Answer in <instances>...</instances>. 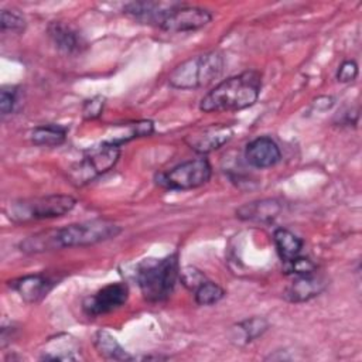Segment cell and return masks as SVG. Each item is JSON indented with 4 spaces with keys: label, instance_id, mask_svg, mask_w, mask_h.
Listing matches in <instances>:
<instances>
[{
    "label": "cell",
    "instance_id": "1",
    "mask_svg": "<svg viewBox=\"0 0 362 362\" xmlns=\"http://www.w3.org/2000/svg\"><path fill=\"white\" fill-rule=\"evenodd\" d=\"M122 228L107 219H92L72 223L58 229L37 232L20 242L18 247L24 253H42L74 246L96 245L116 238Z\"/></svg>",
    "mask_w": 362,
    "mask_h": 362
},
{
    "label": "cell",
    "instance_id": "2",
    "mask_svg": "<svg viewBox=\"0 0 362 362\" xmlns=\"http://www.w3.org/2000/svg\"><path fill=\"white\" fill-rule=\"evenodd\" d=\"M260 89V72L249 69L219 82L201 99L199 109L205 113L242 110L257 102Z\"/></svg>",
    "mask_w": 362,
    "mask_h": 362
},
{
    "label": "cell",
    "instance_id": "3",
    "mask_svg": "<svg viewBox=\"0 0 362 362\" xmlns=\"http://www.w3.org/2000/svg\"><path fill=\"white\" fill-rule=\"evenodd\" d=\"M136 279L143 297L148 303L165 301L180 279L178 255L173 253L160 259H144L137 266Z\"/></svg>",
    "mask_w": 362,
    "mask_h": 362
},
{
    "label": "cell",
    "instance_id": "4",
    "mask_svg": "<svg viewBox=\"0 0 362 362\" xmlns=\"http://www.w3.org/2000/svg\"><path fill=\"white\" fill-rule=\"evenodd\" d=\"M225 66L219 51L194 55L177 65L168 75V83L175 89H199L218 79Z\"/></svg>",
    "mask_w": 362,
    "mask_h": 362
},
{
    "label": "cell",
    "instance_id": "5",
    "mask_svg": "<svg viewBox=\"0 0 362 362\" xmlns=\"http://www.w3.org/2000/svg\"><path fill=\"white\" fill-rule=\"evenodd\" d=\"M76 199L65 194H51L45 197L31 198L16 201L8 206V216L14 222H27V221H41L58 218L75 206Z\"/></svg>",
    "mask_w": 362,
    "mask_h": 362
},
{
    "label": "cell",
    "instance_id": "6",
    "mask_svg": "<svg viewBox=\"0 0 362 362\" xmlns=\"http://www.w3.org/2000/svg\"><path fill=\"white\" fill-rule=\"evenodd\" d=\"M120 157V146L103 141L100 146L90 147L85 151L83 157L71 165L68 170V177L72 184L81 187L95 178L110 171Z\"/></svg>",
    "mask_w": 362,
    "mask_h": 362
},
{
    "label": "cell",
    "instance_id": "7",
    "mask_svg": "<svg viewBox=\"0 0 362 362\" xmlns=\"http://www.w3.org/2000/svg\"><path fill=\"white\" fill-rule=\"evenodd\" d=\"M211 174L212 167L206 158H194L157 174L156 184L165 189H192L206 184Z\"/></svg>",
    "mask_w": 362,
    "mask_h": 362
},
{
    "label": "cell",
    "instance_id": "8",
    "mask_svg": "<svg viewBox=\"0 0 362 362\" xmlns=\"http://www.w3.org/2000/svg\"><path fill=\"white\" fill-rule=\"evenodd\" d=\"M212 14L201 7L178 3L164 18L160 28L168 33H188L205 27Z\"/></svg>",
    "mask_w": 362,
    "mask_h": 362
},
{
    "label": "cell",
    "instance_id": "9",
    "mask_svg": "<svg viewBox=\"0 0 362 362\" xmlns=\"http://www.w3.org/2000/svg\"><path fill=\"white\" fill-rule=\"evenodd\" d=\"M129 288L124 283H110L85 298L82 308L88 317H99L112 313L126 304Z\"/></svg>",
    "mask_w": 362,
    "mask_h": 362
},
{
    "label": "cell",
    "instance_id": "10",
    "mask_svg": "<svg viewBox=\"0 0 362 362\" xmlns=\"http://www.w3.org/2000/svg\"><path fill=\"white\" fill-rule=\"evenodd\" d=\"M47 31L55 48L65 55L81 54L88 45L83 35L65 21H51Z\"/></svg>",
    "mask_w": 362,
    "mask_h": 362
},
{
    "label": "cell",
    "instance_id": "11",
    "mask_svg": "<svg viewBox=\"0 0 362 362\" xmlns=\"http://www.w3.org/2000/svg\"><path fill=\"white\" fill-rule=\"evenodd\" d=\"M232 136H233V130L229 126L212 124L189 134L185 139V141L194 151L206 154L226 144L232 139Z\"/></svg>",
    "mask_w": 362,
    "mask_h": 362
},
{
    "label": "cell",
    "instance_id": "12",
    "mask_svg": "<svg viewBox=\"0 0 362 362\" xmlns=\"http://www.w3.org/2000/svg\"><path fill=\"white\" fill-rule=\"evenodd\" d=\"M245 158L255 168H269L280 161L281 151L272 137L260 136L247 143Z\"/></svg>",
    "mask_w": 362,
    "mask_h": 362
},
{
    "label": "cell",
    "instance_id": "13",
    "mask_svg": "<svg viewBox=\"0 0 362 362\" xmlns=\"http://www.w3.org/2000/svg\"><path fill=\"white\" fill-rule=\"evenodd\" d=\"M327 287V280L317 274L315 272L294 276V280L286 287L284 298L290 303H304L318 294H321Z\"/></svg>",
    "mask_w": 362,
    "mask_h": 362
},
{
    "label": "cell",
    "instance_id": "14",
    "mask_svg": "<svg viewBox=\"0 0 362 362\" xmlns=\"http://www.w3.org/2000/svg\"><path fill=\"white\" fill-rule=\"evenodd\" d=\"M57 284L54 279L45 274H27L10 281V287L16 290L20 297L28 303L35 304L40 303Z\"/></svg>",
    "mask_w": 362,
    "mask_h": 362
},
{
    "label": "cell",
    "instance_id": "15",
    "mask_svg": "<svg viewBox=\"0 0 362 362\" xmlns=\"http://www.w3.org/2000/svg\"><path fill=\"white\" fill-rule=\"evenodd\" d=\"M178 3H164V1H133L123 7V13L129 17L140 21L143 24L156 25L160 28L161 23L167 17V14L177 6Z\"/></svg>",
    "mask_w": 362,
    "mask_h": 362
},
{
    "label": "cell",
    "instance_id": "16",
    "mask_svg": "<svg viewBox=\"0 0 362 362\" xmlns=\"http://www.w3.org/2000/svg\"><path fill=\"white\" fill-rule=\"evenodd\" d=\"M281 212V204L277 199L267 198L243 204L236 209V216L242 221L272 222Z\"/></svg>",
    "mask_w": 362,
    "mask_h": 362
},
{
    "label": "cell",
    "instance_id": "17",
    "mask_svg": "<svg viewBox=\"0 0 362 362\" xmlns=\"http://www.w3.org/2000/svg\"><path fill=\"white\" fill-rule=\"evenodd\" d=\"M79 346L76 341L69 335H57L55 338H49L42 351L40 359L42 361H75L79 358L78 355Z\"/></svg>",
    "mask_w": 362,
    "mask_h": 362
},
{
    "label": "cell",
    "instance_id": "18",
    "mask_svg": "<svg viewBox=\"0 0 362 362\" xmlns=\"http://www.w3.org/2000/svg\"><path fill=\"white\" fill-rule=\"evenodd\" d=\"M68 129L59 124H42L37 126L30 133V140L35 146L55 147L65 141Z\"/></svg>",
    "mask_w": 362,
    "mask_h": 362
},
{
    "label": "cell",
    "instance_id": "19",
    "mask_svg": "<svg viewBox=\"0 0 362 362\" xmlns=\"http://www.w3.org/2000/svg\"><path fill=\"white\" fill-rule=\"evenodd\" d=\"M273 240L283 262L298 256L303 247V240L286 228H277L273 233Z\"/></svg>",
    "mask_w": 362,
    "mask_h": 362
},
{
    "label": "cell",
    "instance_id": "20",
    "mask_svg": "<svg viewBox=\"0 0 362 362\" xmlns=\"http://www.w3.org/2000/svg\"><path fill=\"white\" fill-rule=\"evenodd\" d=\"M93 344L98 352L106 359H115V361L132 359V356L124 351V348L117 342V339L105 329H100L95 334Z\"/></svg>",
    "mask_w": 362,
    "mask_h": 362
},
{
    "label": "cell",
    "instance_id": "21",
    "mask_svg": "<svg viewBox=\"0 0 362 362\" xmlns=\"http://www.w3.org/2000/svg\"><path fill=\"white\" fill-rule=\"evenodd\" d=\"M225 296V290L209 280H205L201 286L194 290V298L198 305H212L222 300Z\"/></svg>",
    "mask_w": 362,
    "mask_h": 362
},
{
    "label": "cell",
    "instance_id": "22",
    "mask_svg": "<svg viewBox=\"0 0 362 362\" xmlns=\"http://www.w3.org/2000/svg\"><path fill=\"white\" fill-rule=\"evenodd\" d=\"M238 328L240 329L245 342H252L256 338L262 337L267 331L269 322L262 317H252V318L240 321L238 324Z\"/></svg>",
    "mask_w": 362,
    "mask_h": 362
},
{
    "label": "cell",
    "instance_id": "23",
    "mask_svg": "<svg viewBox=\"0 0 362 362\" xmlns=\"http://www.w3.org/2000/svg\"><path fill=\"white\" fill-rule=\"evenodd\" d=\"M25 18L24 16L16 10H7L3 8L1 10V17H0V25H1V31H11V33H21L25 28Z\"/></svg>",
    "mask_w": 362,
    "mask_h": 362
},
{
    "label": "cell",
    "instance_id": "24",
    "mask_svg": "<svg viewBox=\"0 0 362 362\" xmlns=\"http://www.w3.org/2000/svg\"><path fill=\"white\" fill-rule=\"evenodd\" d=\"M317 270V264L310 260L308 257H301L300 255L283 262V272L286 274H293V276H300V274H307L313 273Z\"/></svg>",
    "mask_w": 362,
    "mask_h": 362
},
{
    "label": "cell",
    "instance_id": "25",
    "mask_svg": "<svg viewBox=\"0 0 362 362\" xmlns=\"http://www.w3.org/2000/svg\"><path fill=\"white\" fill-rule=\"evenodd\" d=\"M180 280H181V283H182L187 288H189V290L194 291L198 286H201V284L206 280V277H205V274H204L201 270H198L197 267H194V266H185V267L180 269Z\"/></svg>",
    "mask_w": 362,
    "mask_h": 362
},
{
    "label": "cell",
    "instance_id": "26",
    "mask_svg": "<svg viewBox=\"0 0 362 362\" xmlns=\"http://www.w3.org/2000/svg\"><path fill=\"white\" fill-rule=\"evenodd\" d=\"M18 105V88L8 86L0 92V110L3 116H7L16 110Z\"/></svg>",
    "mask_w": 362,
    "mask_h": 362
},
{
    "label": "cell",
    "instance_id": "27",
    "mask_svg": "<svg viewBox=\"0 0 362 362\" xmlns=\"http://www.w3.org/2000/svg\"><path fill=\"white\" fill-rule=\"evenodd\" d=\"M103 106H105V98L103 96H93L90 99H88L83 103L82 107V115L85 119L90 120V119H96L102 115L103 112Z\"/></svg>",
    "mask_w": 362,
    "mask_h": 362
},
{
    "label": "cell",
    "instance_id": "28",
    "mask_svg": "<svg viewBox=\"0 0 362 362\" xmlns=\"http://www.w3.org/2000/svg\"><path fill=\"white\" fill-rule=\"evenodd\" d=\"M358 76V64L354 59H345L337 72V79L342 83L352 82Z\"/></svg>",
    "mask_w": 362,
    "mask_h": 362
}]
</instances>
